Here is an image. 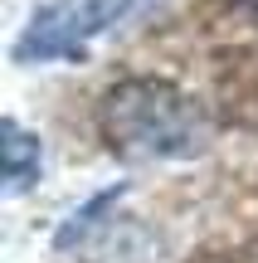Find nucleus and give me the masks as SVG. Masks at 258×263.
I'll return each mask as SVG.
<instances>
[{"mask_svg": "<svg viewBox=\"0 0 258 263\" xmlns=\"http://www.w3.org/2000/svg\"><path fill=\"white\" fill-rule=\"evenodd\" d=\"M97 132L107 151H117L122 161H185L210 141L200 103L171 78L151 73L107 88L97 103Z\"/></svg>", "mask_w": 258, "mask_h": 263, "instance_id": "1", "label": "nucleus"}, {"mask_svg": "<svg viewBox=\"0 0 258 263\" xmlns=\"http://www.w3.org/2000/svg\"><path fill=\"white\" fill-rule=\"evenodd\" d=\"M136 0H44L15 39V64H49V59H83L97 34L122 25Z\"/></svg>", "mask_w": 258, "mask_h": 263, "instance_id": "2", "label": "nucleus"}, {"mask_svg": "<svg viewBox=\"0 0 258 263\" xmlns=\"http://www.w3.org/2000/svg\"><path fill=\"white\" fill-rule=\"evenodd\" d=\"M0 156H5V195H19L39 180V166H44V151H39V137L25 132L15 117L0 122Z\"/></svg>", "mask_w": 258, "mask_h": 263, "instance_id": "3", "label": "nucleus"}, {"mask_svg": "<svg viewBox=\"0 0 258 263\" xmlns=\"http://www.w3.org/2000/svg\"><path fill=\"white\" fill-rule=\"evenodd\" d=\"M234 10H244V15H253V20H258V0H234Z\"/></svg>", "mask_w": 258, "mask_h": 263, "instance_id": "4", "label": "nucleus"}]
</instances>
